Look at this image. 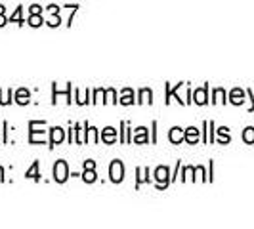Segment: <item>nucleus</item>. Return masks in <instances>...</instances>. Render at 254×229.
<instances>
[{"instance_id":"nucleus-1","label":"nucleus","mask_w":254,"mask_h":229,"mask_svg":"<svg viewBox=\"0 0 254 229\" xmlns=\"http://www.w3.org/2000/svg\"><path fill=\"white\" fill-rule=\"evenodd\" d=\"M69 176V170H67V163L65 161H58L56 166H54V178L58 181H65Z\"/></svg>"},{"instance_id":"nucleus-2","label":"nucleus","mask_w":254,"mask_h":229,"mask_svg":"<svg viewBox=\"0 0 254 229\" xmlns=\"http://www.w3.org/2000/svg\"><path fill=\"white\" fill-rule=\"evenodd\" d=\"M123 176H125V168H123V165L119 161H115L113 165H111V179L113 181H121Z\"/></svg>"},{"instance_id":"nucleus-3","label":"nucleus","mask_w":254,"mask_h":229,"mask_svg":"<svg viewBox=\"0 0 254 229\" xmlns=\"http://www.w3.org/2000/svg\"><path fill=\"white\" fill-rule=\"evenodd\" d=\"M172 141H178L180 140V128H174V132H172Z\"/></svg>"}]
</instances>
